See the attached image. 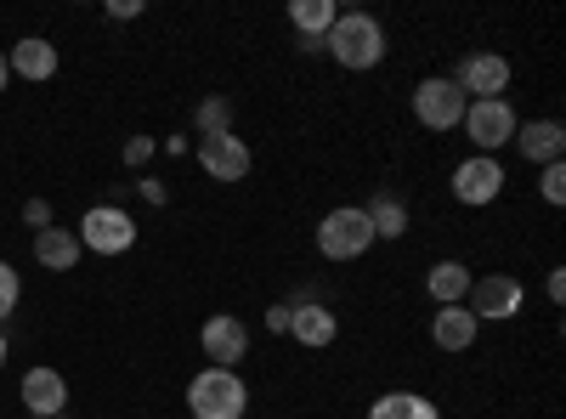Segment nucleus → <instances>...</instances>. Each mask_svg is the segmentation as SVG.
<instances>
[{
    "instance_id": "5701e85b",
    "label": "nucleus",
    "mask_w": 566,
    "mask_h": 419,
    "mask_svg": "<svg viewBox=\"0 0 566 419\" xmlns=\"http://www.w3.org/2000/svg\"><path fill=\"white\" fill-rule=\"evenodd\" d=\"M12 306H18V272L0 261V317H12Z\"/></svg>"
},
{
    "instance_id": "9b49d317",
    "label": "nucleus",
    "mask_w": 566,
    "mask_h": 419,
    "mask_svg": "<svg viewBox=\"0 0 566 419\" xmlns=\"http://www.w3.org/2000/svg\"><path fill=\"white\" fill-rule=\"evenodd\" d=\"M205 357H210V368H232V363H244V352H250V329L239 317H227V312H216L210 323H205Z\"/></svg>"
},
{
    "instance_id": "4468645a",
    "label": "nucleus",
    "mask_w": 566,
    "mask_h": 419,
    "mask_svg": "<svg viewBox=\"0 0 566 419\" xmlns=\"http://www.w3.org/2000/svg\"><path fill=\"white\" fill-rule=\"evenodd\" d=\"M335 312L328 306H317V301H301V306H290V335L301 341V346H335Z\"/></svg>"
},
{
    "instance_id": "f8f14e48",
    "label": "nucleus",
    "mask_w": 566,
    "mask_h": 419,
    "mask_svg": "<svg viewBox=\"0 0 566 419\" xmlns=\"http://www.w3.org/2000/svg\"><path fill=\"white\" fill-rule=\"evenodd\" d=\"M510 143L527 154V165H560V154H566V125H560V119H533V125H515Z\"/></svg>"
},
{
    "instance_id": "c756f323",
    "label": "nucleus",
    "mask_w": 566,
    "mask_h": 419,
    "mask_svg": "<svg viewBox=\"0 0 566 419\" xmlns=\"http://www.w3.org/2000/svg\"><path fill=\"white\" fill-rule=\"evenodd\" d=\"M7 80H12V69H7V57H0V91H7Z\"/></svg>"
},
{
    "instance_id": "a878e982",
    "label": "nucleus",
    "mask_w": 566,
    "mask_h": 419,
    "mask_svg": "<svg viewBox=\"0 0 566 419\" xmlns=\"http://www.w3.org/2000/svg\"><path fill=\"white\" fill-rule=\"evenodd\" d=\"M23 221H29V227H40V232H45V227H52V205H45V199H34V205H29V210H23Z\"/></svg>"
},
{
    "instance_id": "6e6552de",
    "label": "nucleus",
    "mask_w": 566,
    "mask_h": 419,
    "mask_svg": "<svg viewBox=\"0 0 566 419\" xmlns=\"http://www.w3.org/2000/svg\"><path fill=\"white\" fill-rule=\"evenodd\" d=\"M453 85L464 91V103H493L499 91L510 85V63L493 57V52H476V57H464V63H459Z\"/></svg>"
},
{
    "instance_id": "dca6fc26",
    "label": "nucleus",
    "mask_w": 566,
    "mask_h": 419,
    "mask_svg": "<svg viewBox=\"0 0 566 419\" xmlns=\"http://www.w3.org/2000/svg\"><path fill=\"white\" fill-rule=\"evenodd\" d=\"M7 69L23 74V80H52V74H57V45H52V40H40V34H29V40L12 45Z\"/></svg>"
},
{
    "instance_id": "4be33fe9",
    "label": "nucleus",
    "mask_w": 566,
    "mask_h": 419,
    "mask_svg": "<svg viewBox=\"0 0 566 419\" xmlns=\"http://www.w3.org/2000/svg\"><path fill=\"white\" fill-rule=\"evenodd\" d=\"M227 119H232V103H227V97H210V103L199 108V130H205V136H221Z\"/></svg>"
},
{
    "instance_id": "cd10ccee",
    "label": "nucleus",
    "mask_w": 566,
    "mask_h": 419,
    "mask_svg": "<svg viewBox=\"0 0 566 419\" xmlns=\"http://www.w3.org/2000/svg\"><path fill=\"white\" fill-rule=\"evenodd\" d=\"M142 0H108V18H136Z\"/></svg>"
},
{
    "instance_id": "423d86ee",
    "label": "nucleus",
    "mask_w": 566,
    "mask_h": 419,
    "mask_svg": "<svg viewBox=\"0 0 566 419\" xmlns=\"http://www.w3.org/2000/svg\"><path fill=\"white\" fill-rule=\"evenodd\" d=\"M515 306H522V284L504 272H488V277H470V317H488V323H504L515 317Z\"/></svg>"
},
{
    "instance_id": "2eb2a0df",
    "label": "nucleus",
    "mask_w": 566,
    "mask_h": 419,
    "mask_svg": "<svg viewBox=\"0 0 566 419\" xmlns=\"http://www.w3.org/2000/svg\"><path fill=\"white\" fill-rule=\"evenodd\" d=\"M476 329H482V323L470 317V306H437L431 341H437L442 352H470V346H476Z\"/></svg>"
},
{
    "instance_id": "1a4fd4ad",
    "label": "nucleus",
    "mask_w": 566,
    "mask_h": 419,
    "mask_svg": "<svg viewBox=\"0 0 566 419\" xmlns=\"http://www.w3.org/2000/svg\"><path fill=\"white\" fill-rule=\"evenodd\" d=\"M499 193H504V170H499L493 154H476L453 170V199L459 205H493Z\"/></svg>"
},
{
    "instance_id": "39448f33",
    "label": "nucleus",
    "mask_w": 566,
    "mask_h": 419,
    "mask_svg": "<svg viewBox=\"0 0 566 419\" xmlns=\"http://www.w3.org/2000/svg\"><path fill=\"white\" fill-rule=\"evenodd\" d=\"M464 91L453 85V80H424L419 91H413V114H419V125L424 130H453L459 119H464Z\"/></svg>"
},
{
    "instance_id": "393cba45",
    "label": "nucleus",
    "mask_w": 566,
    "mask_h": 419,
    "mask_svg": "<svg viewBox=\"0 0 566 419\" xmlns=\"http://www.w3.org/2000/svg\"><path fill=\"white\" fill-rule=\"evenodd\" d=\"M154 159V136H136V143H125V165H148Z\"/></svg>"
},
{
    "instance_id": "412c9836",
    "label": "nucleus",
    "mask_w": 566,
    "mask_h": 419,
    "mask_svg": "<svg viewBox=\"0 0 566 419\" xmlns=\"http://www.w3.org/2000/svg\"><path fill=\"white\" fill-rule=\"evenodd\" d=\"M368 210V221H374V239H402L408 232V210L397 205V199H374V205H363Z\"/></svg>"
},
{
    "instance_id": "0eeeda50",
    "label": "nucleus",
    "mask_w": 566,
    "mask_h": 419,
    "mask_svg": "<svg viewBox=\"0 0 566 419\" xmlns=\"http://www.w3.org/2000/svg\"><path fill=\"white\" fill-rule=\"evenodd\" d=\"M459 125H464V136H470V143H476L482 154L504 148L510 136H515V114H510V103H504V97H493V103H470Z\"/></svg>"
},
{
    "instance_id": "f257e3e1",
    "label": "nucleus",
    "mask_w": 566,
    "mask_h": 419,
    "mask_svg": "<svg viewBox=\"0 0 566 419\" xmlns=\"http://www.w3.org/2000/svg\"><path fill=\"white\" fill-rule=\"evenodd\" d=\"M323 52L335 57L340 69H352V74L357 69H374V63L386 57V29L374 23L368 12H340L335 29L323 34Z\"/></svg>"
},
{
    "instance_id": "2f4dec72",
    "label": "nucleus",
    "mask_w": 566,
    "mask_h": 419,
    "mask_svg": "<svg viewBox=\"0 0 566 419\" xmlns=\"http://www.w3.org/2000/svg\"><path fill=\"white\" fill-rule=\"evenodd\" d=\"M29 419H34V413H29Z\"/></svg>"
},
{
    "instance_id": "7ed1b4c3",
    "label": "nucleus",
    "mask_w": 566,
    "mask_h": 419,
    "mask_svg": "<svg viewBox=\"0 0 566 419\" xmlns=\"http://www.w3.org/2000/svg\"><path fill=\"white\" fill-rule=\"evenodd\" d=\"M374 244V221L363 205H340V210H328L323 227H317V250L328 261H357L363 250Z\"/></svg>"
},
{
    "instance_id": "ddd939ff",
    "label": "nucleus",
    "mask_w": 566,
    "mask_h": 419,
    "mask_svg": "<svg viewBox=\"0 0 566 419\" xmlns=\"http://www.w3.org/2000/svg\"><path fill=\"white\" fill-rule=\"evenodd\" d=\"M23 402H29L34 419H57L63 402H69V386H63L57 368H29L23 375Z\"/></svg>"
},
{
    "instance_id": "f3484780",
    "label": "nucleus",
    "mask_w": 566,
    "mask_h": 419,
    "mask_svg": "<svg viewBox=\"0 0 566 419\" xmlns=\"http://www.w3.org/2000/svg\"><path fill=\"white\" fill-rule=\"evenodd\" d=\"M34 261L45 272H69V266H80V239L69 227H45V232H34Z\"/></svg>"
},
{
    "instance_id": "9d476101",
    "label": "nucleus",
    "mask_w": 566,
    "mask_h": 419,
    "mask_svg": "<svg viewBox=\"0 0 566 419\" xmlns=\"http://www.w3.org/2000/svg\"><path fill=\"white\" fill-rule=\"evenodd\" d=\"M199 165H205L216 181H244L250 165H255V154H250L232 130H221V136H199Z\"/></svg>"
},
{
    "instance_id": "a211bd4d",
    "label": "nucleus",
    "mask_w": 566,
    "mask_h": 419,
    "mask_svg": "<svg viewBox=\"0 0 566 419\" xmlns=\"http://www.w3.org/2000/svg\"><path fill=\"white\" fill-rule=\"evenodd\" d=\"M368 419H442V408L431 397H419V391H386L368 408Z\"/></svg>"
},
{
    "instance_id": "7c9ffc66",
    "label": "nucleus",
    "mask_w": 566,
    "mask_h": 419,
    "mask_svg": "<svg viewBox=\"0 0 566 419\" xmlns=\"http://www.w3.org/2000/svg\"><path fill=\"white\" fill-rule=\"evenodd\" d=\"M0 368H7V335H0Z\"/></svg>"
},
{
    "instance_id": "c85d7f7f",
    "label": "nucleus",
    "mask_w": 566,
    "mask_h": 419,
    "mask_svg": "<svg viewBox=\"0 0 566 419\" xmlns=\"http://www.w3.org/2000/svg\"><path fill=\"white\" fill-rule=\"evenodd\" d=\"M266 329H277V335L290 329V306H272V317H266Z\"/></svg>"
},
{
    "instance_id": "bb28decb",
    "label": "nucleus",
    "mask_w": 566,
    "mask_h": 419,
    "mask_svg": "<svg viewBox=\"0 0 566 419\" xmlns=\"http://www.w3.org/2000/svg\"><path fill=\"white\" fill-rule=\"evenodd\" d=\"M549 301H555V306L566 301V266H555V272H549Z\"/></svg>"
},
{
    "instance_id": "aec40b11",
    "label": "nucleus",
    "mask_w": 566,
    "mask_h": 419,
    "mask_svg": "<svg viewBox=\"0 0 566 419\" xmlns=\"http://www.w3.org/2000/svg\"><path fill=\"white\" fill-rule=\"evenodd\" d=\"M335 18H340L335 0H295L290 7V23L301 29V40H323L328 29H335Z\"/></svg>"
},
{
    "instance_id": "f03ea898",
    "label": "nucleus",
    "mask_w": 566,
    "mask_h": 419,
    "mask_svg": "<svg viewBox=\"0 0 566 419\" xmlns=\"http://www.w3.org/2000/svg\"><path fill=\"white\" fill-rule=\"evenodd\" d=\"M187 408H193V419H244L250 391L232 368H205V375H193V386H187Z\"/></svg>"
},
{
    "instance_id": "6ab92c4d",
    "label": "nucleus",
    "mask_w": 566,
    "mask_h": 419,
    "mask_svg": "<svg viewBox=\"0 0 566 419\" xmlns=\"http://www.w3.org/2000/svg\"><path fill=\"white\" fill-rule=\"evenodd\" d=\"M424 290H431L437 306H459V301L470 295V266H459V261H437L431 277H424Z\"/></svg>"
},
{
    "instance_id": "b1692460",
    "label": "nucleus",
    "mask_w": 566,
    "mask_h": 419,
    "mask_svg": "<svg viewBox=\"0 0 566 419\" xmlns=\"http://www.w3.org/2000/svg\"><path fill=\"white\" fill-rule=\"evenodd\" d=\"M538 188H544L549 205H560V199H566V170H560V165H544V181H538Z\"/></svg>"
},
{
    "instance_id": "20e7f679",
    "label": "nucleus",
    "mask_w": 566,
    "mask_h": 419,
    "mask_svg": "<svg viewBox=\"0 0 566 419\" xmlns=\"http://www.w3.org/2000/svg\"><path fill=\"white\" fill-rule=\"evenodd\" d=\"M80 244L97 250V255H125L136 244V221L114 205H97V210L80 216Z\"/></svg>"
}]
</instances>
